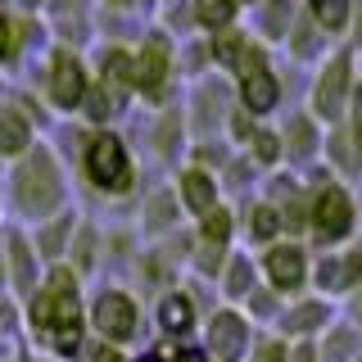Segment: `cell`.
Instances as JSON below:
<instances>
[{
    "instance_id": "277c9868",
    "label": "cell",
    "mask_w": 362,
    "mask_h": 362,
    "mask_svg": "<svg viewBox=\"0 0 362 362\" xmlns=\"http://www.w3.org/2000/svg\"><path fill=\"white\" fill-rule=\"evenodd\" d=\"M258 263V281L281 294V299H294V294H308V276H313V249L303 240H276L267 249L254 254Z\"/></svg>"
},
{
    "instance_id": "5bb4252c",
    "label": "cell",
    "mask_w": 362,
    "mask_h": 362,
    "mask_svg": "<svg viewBox=\"0 0 362 362\" xmlns=\"http://www.w3.org/2000/svg\"><path fill=\"white\" fill-rule=\"evenodd\" d=\"M231 100H235V109H245L249 118L263 122L272 113H281V105H286V82H281L276 68H258V73H249V77L235 82Z\"/></svg>"
},
{
    "instance_id": "ffe728a7",
    "label": "cell",
    "mask_w": 362,
    "mask_h": 362,
    "mask_svg": "<svg viewBox=\"0 0 362 362\" xmlns=\"http://www.w3.org/2000/svg\"><path fill=\"white\" fill-rule=\"evenodd\" d=\"M299 9L331 45H344L349 18H354V0H299Z\"/></svg>"
},
{
    "instance_id": "484cf974",
    "label": "cell",
    "mask_w": 362,
    "mask_h": 362,
    "mask_svg": "<svg viewBox=\"0 0 362 362\" xmlns=\"http://www.w3.org/2000/svg\"><path fill=\"white\" fill-rule=\"evenodd\" d=\"M190 18H195V28H204L213 37V32L235 28L240 5H235V0H190Z\"/></svg>"
},
{
    "instance_id": "44dd1931",
    "label": "cell",
    "mask_w": 362,
    "mask_h": 362,
    "mask_svg": "<svg viewBox=\"0 0 362 362\" xmlns=\"http://www.w3.org/2000/svg\"><path fill=\"white\" fill-rule=\"evenodd\" d=\"M299 18V0H258L254 5V37L263 45H281L290 32V23Z\"/></svg>"
},
{
    "instance_id": "d6986e66",
    "label": "cell",
    "mask_w": 362,
    "mask_h": 362,
    "mask_svg": "<svg viewBox=\"0 0 362 362\" xmlns=\"http://www.w3.org/2000/svg\"><path fill=\"white\" fill-rule=\"evenodd\" d=\"M258 286H263V281H258V263H254V254H249V249H231V258H226V267H222V276H218L222 299L240 308V303H245Z\"/></svg>"
},
{
    "instance_id": "6da1fadb",
    "label": "cell",
    "mask_w": 362,
    "mask_h": 362,
    "mask_svg": "<svg viewBox=\"0 0 362 362\" xmlns=\"http://www.w3.org/2000/svg\"><path fill=\"white\" fill-rule=\"evenodd\" d=\"M308 177V249H339L358 235V199L349 181L331 177L322 163Z\"/></svg>"
},
{
    "instance_id": "f35d334b",
    "label": "cell",
    "mask_w": 362,
    "mask_h": 362,
    "mask_svg": "<svg viewBox=\"0 0 362 362\" xmlns=\"http://www.w3.org/2000/svg\"><path fill=\"white\" fill-rule=\"evenodd\" d=\"M5 41H9V28H5V18H0V54H5Z\"/></svg>"
},
{
    "instance_id": "52a82bcc",
    "label": "cell",
    "mask_w": 362,
    "mask_h": 362,
    "mask_svg": "<svg viewBox=\"0 0 362 362\" xmlns=\"http://www.w3.org/2000/svg\"><path fill=\"white\" fill-rule=\"evenodd\" d=\"M204 45H209V64L218 68V73H226L231 82L258 73V68H272V45H263L254 32H245V28L213 32Z\"/></svg>"
},
{
    "instance_id": "e0dca14e",
    "label": "cell",
    "mask_w": 362,
    "mask_h": 362,
    "mask_svg": "<svg viewBox=\"0 0 362 362\" xmlns=\"http://www.w3.org/2000/svg\"><path fill=\"white\" fill-rule=\"evenodd\" d=\"M86 90H90V77H86L82 59H77V54H68V50H59L50 59V100L59 109H77L86 100Z\"/></svg>"
},
{
    "instance_id": "83f0119b",
    "label": "cell",
    "mask_w": 362,
    "mask_h": 362,
    "mask_svg": "<svg viewBox=\"0 0 362 362\" xmlns=\"http://www.w3.org/2000/svg\"><path fill=\"white\" fill-rule=\"evenodd\" d=\"M100 90H109V95H132L136 82H132V54L127 50H109L105 54V82Z\"/></svg>"
},
{
    "instance_id": "f546056e",
    "label": "cell",
    "mask_w": 362,
    "mask_h": 362,
    "mask_svg": "<svg viewBox=\"0 0 362 362\" xmlns=\"http://www.w3.org/2000/svg\"><path fill=\"white\" fill-rule=\"evenodd\" d=\"M28 136H32V127L23 113L0 109V154H23L28 150Z\"/></svg>"
},
{
    "instance_id": "5b68a950",
    "label": "cell",
    "mask_w": 362,
    "mask_h": 362,
    "mask_svg": "<svg viewBox=\"0 0 362 362\" xmlns=\"http://www.w3.org/2000/svg\"><path fill=\"white\" fill-rule=\"evenodd\" d=\"M362 286V235H354L349 245L339 249H322L313 254V276H308V290L322 294V299H349Z\"/></svg>"
},
{
    "instance_id": "7402d4cb",
    "label": "cell",
    "mask_w": 362,
    "mask_h": 362,
    "mask_svg": "<svg viewBox=\"0 0 362 362\" xmlns=\"http://www.w3.org/2000/svg\"><path fill=\"white\" fill-rule=\"evenodd\" d=\"M281 50H286L294 64H308V68H313V64H322V59H326L331 41H326L322 32H317L313 23L303 18V9H299V18L290 23V32H286V41H281Z\"/></svg>"
},
{
    "instance_id": "e575fe53",
    "label": "cell",
    "mask_w": 362,
    "mask_h": 362,
    "mask_svg": "<svg viewBox=\"0 0 362 362\" xmlns=\"http://www.w3.org/2000/svg\"><path fill=\"white\" fill-rule=\"evenodd\" d=\"M344 45L354 54H362V0H354V18H349V37H344Z\"/></svg>"
},
{
    "instance_id": "7a4b0ae2",
    "label": "cell",
    "mask_w": 362,
    "mask_h": 362,
    "mask_svg": "<svg viewBox=\"0 0 362 362\" xmlns=\"http://www.w3.org/2000/svg\"><path fill=\"white\" fill-rule=\"evenodd\" d=\"M32 326L64 358H73L82 349V299H77V276L68 267H54L45 276L41 294L32 299Z\"/></svg>"
},
{
    "instance_id": "2e32d148",
    "label": "cell",
    "mask_w": 362,
    "mask_h": 362,
    "mask_svg": "<svg viewBox=\"0 0 362 362\" xmlns=\"http://www.w3.org/2000/svg\"><path fill=\"white\" fill-rule=\"evenodd\" d=\"M177 209L181 213H190V218H204V213H213L222 204V181L213 177V173H204V168H181V177H177Z\"/></svg>"
},
{
    "instance_id": "ac0fdd59",
    "label": "cell",
    "mask_w": 362,
    "mask_h": 362,
    "mask_svg": "<svg viewBox=\"0 0 362 362\" xmlns=\"http://www.w3.org/2000/svg\"><path fill=\"white\" fill-rule=\"evenodd\" d=\"M317 362H362V331L335 313V322L313 339Z\"/></svg>"
},
{
    "instance_id": "4316f807",
    "label": "cell",
    "mask_w": 362,
    "mask_h": 362,
    "mask_svg": "<svg viewBox=\"0 0 362 362\" xmlns=\"http://www.w3.org/2000/svg\"><path fill=\"white\" fill-rule=\"evenodd\" d=\"M281 303H286L281 294H272L267 286H258V290H254V294H249V299L240 303V313H245L249 322L258 326V331H263V326L272 331V326H276V317H281Z\"/></svg>"
},
{
    "instance_id": "9c48e42d",
    "label": "cell",
    "mask_w": 362,
    "mask_h": 362,
    "mask_svg": "<svg viewBox=\"0 0 362 362\" xmlns=\"http://www.w3.org/2000/svg\"><path fill=\"white\" fill-rule=\"evenodd\" d=\"M258 339V326L249 322V317L235 308V303H222L218 313L204 322V354H209V362H245L249 349H254Z\"/></svg>"
},
{
    "instance_id": "74e56055",
    "label": "cell",
    "mask_w": 362,
    "mask_h": 362,
    "mask_svg": "<svg viewBox=\"0 0 362 362\" xmlns=\"http://www.w3.org/2000/svg\"><path fill=\"white\" fill-rule=\"evenodd\" d=\"M173 362H209V354H204V349H181Z\"/></svg>"
},
{
    "instance_id": "d6a6232c",
    "label": "cell",
    "mask_w": 362,
    "mask_h": 362,
    "mask_svg": "<svg viewBox=\"0 0 362 362\" xmlns=\"http://www.w3.org/2000/svg\"><path fill=\"white\" fill-rule=\"evenodd\" d=\"M9 254H14V281H18V290L32 281V258H28V249H23V240L9 245Z\"/></svg>"
},
{
    "instance_id": "3957f363",
    "label": "cell",
    "mask_w": 362,
    "mask_h": 362,
    "mask_svg": "<svg viewBox=\"0 0 362 362\" xmlns=\"http://www.w3.org/2000/svg\"><path fill=\"white\" fill-rule=\"evenodd\" d=\"M358 86V54L349 45H331L322 64H313V82H308V100L303 109L313 113L322 127H335L349 109V95Z\"/></svg>"
},
{
    "instance_id": "f1b7e54d",
    "label": "cell",
    "mask_w": 362,
    "mask_h": 362,
    "mask_svg": "<svg viewBox=\"0 0 362 362\" xmlns=\"http://www.w3.org/2000/svg\"><path fill=\"white\" fill-rule=\"evenodd\" d=\"M335 127L344 132L349 150H354V158H358V168H362V77H358L354 95H349V109H344V118H339Z\"/></svg>"
},
{
    "instance_id": "9a60e30c",
    "label": "cell",
    "mask_w": 362,
    "mask_h": 362,
    "mask_svg": "<svg viewBox=\"0 0 362 362\" xmlns=\"http://www.w3.org/2000/svg\"><path fill=\"white\" fill-rule=\"evenodd\" d=\"M235 240H245L249 254H258V249H267V245H276V240H286V226H281V213L272 209V204L263 195H249V204L240 213H235Z\"/></svg>"
},
{
    "instance_id": "603a6c76",
    "label": "cell",
    "mask_w": 362,
    "mask_h": 362,
    "mask_svg": "<svg viewBox=\"0 0 362 362\" xmlns=\"http://www.w3.org/2000/svg\"><path fill=\"white\" fill-rule=\"evenodd\" d=\"M240 154L254 163V173H276V168H286V158H281V136H276V127L272 122H258L254 127V136L240 145Z\"/></svg>"
},
{
    "instance_id": "1f68e13d",
    "label": "cell",
    "mask_w": 362,
    "mask_h": 362,
    "mask_svg": "<svg viewBox=\"0 0 362 362\" xmlns=\"http://www.w3.org/2000/svg\"><path fill=\"white\" fill-rule=\"evenodd\" d=\"M290 358V344L281 335H272V331H258L254 339V349H249V358L245 362H286Z\"/></svg>"
},
{
    "instance_id": "cb8c5ba5",
    "label": "cell",
    "mask_w": 362,
    "mask_h": 362,
    "mask_svg": "<svg viewBox=\"0 0 362 362\" xmlns=\"http://www.w3.org/2000/svg\"><path fill=\"white\" fill-rule=\"evenodd\" d=\"M158 326H163L168 335H190L199 326V313H195V299H190L186 290H168L163 299H158Z\"/></svg>"
},
{
    "instance_id": "4fadbf2b",
    "label": "cell",
    "mask_w": 362,
    "mask_h": 362,
    "mask_svg": "<svg viewBox=\"0 0 362 362\" xmlns=\"http://www.w3.org/2000/svg\"><path fill=\"white\" fill-rule=\"evenodd\" d=\"M132 82L145 100L168 95V82H173V45H168V37H150L132 54Z\"/></svg>"
},
{
    "instance_id": "4dcf8cb0",
    "label": "cell",
    "mask_w": 362,
    "mask_h": 362,
    "mask_svg": "<svg viewBox=\"0 0 362 362\" xmlns=\"http://www.w3.org/2000/svg\"><path fill=\"white\" fill-rule=\"evenodd\" d=\"M226 258H231V249H222V245H204V240H195V272L199 276H209V281H218L222 276V267H226Z\"/></svg>"
},
{
    "instance_id": "8d00e7d4",
    "label": "cell",
    "mask_w": 362,
    "mask_h": 362,
    "mask_svg": "<svg viewBox=\"0 0 362 362\" xmlns=\"http://www.w3.org/2000/svg\"><path fill=\"white\" fill-rule=\"evenodd\" d=\"M286 362H317L313 339H299V344H290V358H286Z\"/></svg>"
},
{
    "instance_id": "30bf717a",
    "label": "cell",
    "mask_w": 362,
    "mask_h": 362,
    "mask_svg": "<svg viewBox=\"0 0 362 362\" xmlns=\"http://www.w3.org/2000/svg\"><path fill=\"white\" fill-rule=\"evenodd\" d=\"M281 158H286V168L290 173H313L317 163H322V136L326 127L313 118L308 109H290L286 118H281Z\"/></svg>"
},
{
    "instance_id": "8fae6325",
    "label": "cell",
    "mask_w": 362,
    "mask_h": 362,
    "mask_svg": "<svg viewBox=\"0 0 362 362\" xmlns=\"http://www.w3.org/2000/svg\"><path fill=\"white\" fill-rule=\"evenodd\" d=\"M335 303L331 299H322V294H294V299L281 303V317H276V326H272V335H281L286 344H299V339H317L326 331V326L335 322Z\"/></svg>"
},
{
    "instance_id": "836d02e7",
    "label": "cell",
    "mask_w": 362,
    "mask_h": 362,
    "mask_svg": "<svg viewBox=\"0 0 362 362\" xmlns=\"http://www.w3.org/2000/svg\"><path fill=\"white\" fill-rule=\"evenodd\" d=\"M339 317H344V322H354L358 331H362V286L349 294V299H339Z\"/></svg>"
},
{
    "instance_id": "ab89813d",
    "label": "cell",
    "mask_w": 362,
    "mask_h": 362,
    "mask_svg": "<svg viewBox=\"0 0 362 362\" xmlns=\"http://www.w3.org/2000/svg\"><path fill=\"white\" fill-rule=\"evenodd\" d=\"M136 362H163V358H158V354H145V358H136Z\"/></svg>"
},
{
    "instance_id": "d4e9b609",
    "label": "cell",
    "mask_w": 362,
    "mask_h": 362,
    "mask_svg": "<svg viewBox=\"0 0 362 362\" xmlns=\"http://www.w3.org/2000/svg\"><path fill=\"white\" fill-rule=\"evenodd\" d=\"M195 240H204V245H222V249L235 245V209H231V204L222 199L213 213H204L199 226H195Z\"/></svg>"
},
{
    "instance_id": "60d3db41",
    "label": "cell",
    "mask_w": 362,
    "mask_h": 362,
    "mask_svg": "<svg viewBox=\"0 0 362 362\" xmlns=\"http://www.w3.org/2000/svg\"><path fill=\"white\" fill-rule=\"evenodd\" d=\"M235 5H240V9H245V5H249V9H254V5H258V0H235Z\"/></svg>"
},
{
    "instance_id": "7c38bea8",
    "label": "cell",
    "mask_w": 362,
    "mask_h": 362,
    "mask_svg": "<svg viewBox=\"0 0 362 362\" xmlns=\"http://www.w3.org/2000/svg\"><path fill=\"white\" fill-rule=\"evenodd\" d=\"M90 326H95V335L105 339V344H127L136 335V326H141V308H136V299L127 290H105L95 294V303H90Z\"/></svg>"
},
{
    "instance_id": "ba28073f",
    "label": "cell",
    "mask_w": 362,
    "mask_h": 362,
    "mask_svg": "<svg viewBox=\"0 0 362 362\" xmlns=\"http://www.w3.org/2000/svg\"><path fill=\"white\" fill-rule=\"evenodd\" d=\"M59 168H54V158L45 150H32L23 158V168L14 173V199L23 213H32V218H45V213L59 209Z\"/></svg>"
},
{
    "instance_id": "8992f818",
    "label": "cell",
    "mask_w": 362,
    "mask_h": 362,
    "mask_svg": "<svg viewBox=\"0 0 362 362\" xmlns=\"http://www.w3.org/2000/svg\"><path fill=\"white\" fill-rule=\"evenodd\" d=\"M82 168L90 177V186H100L105 195H122V190L136 181V163L122 145V136L113 132H95L86 141V154H82Z\"/></svg>"
},
{
    "instance_id": "d590c367",
    "label": "cell",
    "mask_w": 362,
    "mask_h": 362,
    "mask_svg": "<svg viewBox=\"0 0 362 362\" xmlns=\"http://www.w3.org/2000/svg\"><path fill=\"white\" fill-rule=\"evenodd\" d=\"M82 362H122V358H118V349H113V344L100 339L95 349H86V354H82Z\"/></svg>"
}]
</instances>
